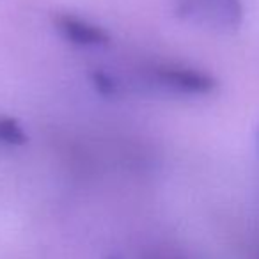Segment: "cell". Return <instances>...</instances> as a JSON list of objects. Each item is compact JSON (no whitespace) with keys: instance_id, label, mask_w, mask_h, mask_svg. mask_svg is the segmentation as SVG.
<instances>
[{"instance_id":"obj_1","label":"cell","mask_w":259,"mask_h":259,"mask_svg":"<svg viewBox=\"0 0 259 259\" xmlns=\"http://www.w3.org/2000/svg\"><path fill=\"white\" fill-rule=\"evenodd\" d=\"M141 82L156 93L180 98L209 96L217 91L219 82L201 68L174 61H156L139 69Z\"/></svg>"},{"instance_id":"obj_2","label":"cell","mask_w":259,"mask_h":259,"mask_svg":"<svg viewBox=\"0 0 259 259\" xmlns=\"http://www.w3.org/2000/svg\"><path fill=\"white\" fill-rule=\"evenodd\" d=\"M180 20L215 32H233L243 23V0H174Z\"/></svg>"},{"instance_id":"obj_3","label":"cell","mask_w":259,"mask_h":259,"mask_svg":"<svg viewBox=\"0 0 259 259\" xmlns=\"http://www.w3.org/2000/svg\"><path fill=\"white\" fill-rule=\"evenodd\" d=\"M52 23L59 37L76 48H107L112 41L101 25L73 13H55Z\"/></svg>"},{"instance_id":"obj_4","label":"cell","mask_w":259,"mask_h":259,"mask_svg":"<svg viewBox=\"0 0 259 259\" xmlns=\"http://www.w3.org/2000/svg\"><path fill=\"white\" fill-rule=\"evenodd\" d=\"M29 141L23 124L15 117L0 115V146L6 148H22Z\"/></svg>"},{"instance_id":"obj_5","label":"cell","mask_w":259,"mask_h":259,"mask_svg":"<svg viewBox=\"0 0 259 259\" xmlns=\"http://www.w3.org/2000/svg\"><path fill=\"white\" fill-rule=\"evenodd\" d=\"M91 85L96 89L98 94L105 98H117L124 89V83L114 75L105 69H94L91 73Z\"/></svg>"}]
</instances>
